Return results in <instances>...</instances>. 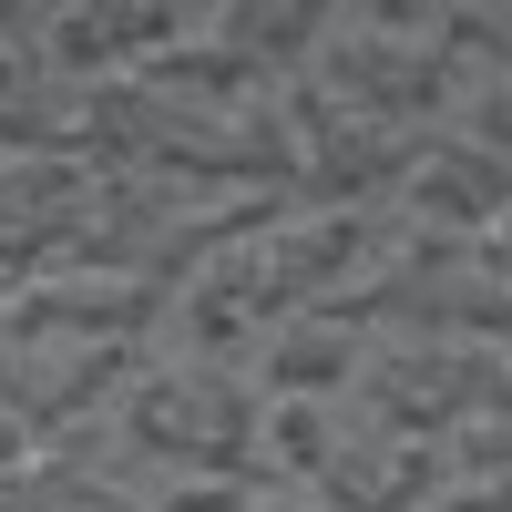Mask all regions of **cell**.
<instances>
[{"label":"cell","instance_id":"ac0fdd59","mask_svg":"<svg viewBox=\"0 0 512 512\" xmlns=\"http://www.w3.org/2000/svg\"><path fill=\"white\" fill-rule=\"evenodd\" d=\"M0 318H11V287H0Z\"/></svg>","mask_w":512,"mask_h":512},{"label":"cell","instance_id":"6da1fadb","mask_svg":"<svg viewBox=\"0 0 512 512\" xmlns=\"http://www.w3.org/2000/svg\"><path fill=\"white\" fill-rule=\"evenodd\" d=\"M113 451L154 472L164 492H277L267 482V390L236 359H195V349H154L134 369V390L103 410Z\"/></svg>","mask_w":512,"mask_h":512},{"label":"cell","instance_id":"8fae6325","mask_svg":"<svg viewBox=\"0 0 512 512\" xmlns=\"http://www.w3.org/2000/svg\"><path fill=\"white\" fill-rule=\"evenodd\" d=\"M390 216L431 226V236H472V246H492L502 216H512V164H492V154H472V144H451V134H420L410 185H400Z\"/></svg>","mask_w":512,"mask_h":512},{"label":"cell","instance_id":"4fadbf2b","mask_svg":"<svg viewBox=\"0 0 512 512\" xmlns=\"http://www.w3.org/2000/svg\"><path fill=\"white\" fill-rule=\"evenodd\" d=\"M431 134H451V144H472V154L512 164V82H502V72H461Z\"/></svg>","mask_w":512,"mask_h":512},{"label":"cell","instance_id":"30bf717a","mask_svg":"<svg viewBox=\"0 0 512 512\" xmlns=\"http://www.w3.org/2000/svg\"><path fill=\"white\" fill-rule=\"evenodd\" d=\"M328 31H338V0H205V41L277 103L308 82V62L328 52Z\"/></svg>","mask_w":512,"mask_h":512},{"label":"cell","instance_id":"8992f818","mask_svg":"<svg viewBox=\"0 0 512 512\" xmlns=\"http://www.w3.org/2000/svg\"><path fill=\"white\" fill-rule=\"evenodd\" d=\"M154 349H113V338H82V328H31V318H0V410L21 420L31 441H62V431H93V420L134 390V369Z\"/></svg>","mask_w":512,"mask_h":512},{"label":"cell","instance_id":"9c48e42d","mask_svg":"<svg viewBox=\"0 0 512 512\" xmlns=\"http://www.w3.org/2000/svg\"><path fill=\"white\" fill-rule=\"evenodd\" d=\"M52 0H0V154H72V123H82V82H62L52 41Z\"/></svg>","mask_w":512,"mask_h":512},{"label":"cell","instance_id":"9a60e30c","mask_svg":"<svg viewBox=\"0 0 512 512\" xmlns=\"http://www.w3.org/2000/svg\"><path fill=\"white\" fill-rule=\"evenodd\" d=\"M31 451H41V441L21 431V420H11V410H0V472H21V461H31Z\"/></svg>","mask_w":512,"mask_h":512},{"label":"cell","instance_id":"7c38bea8","mask_svg":"<svg viewBox=\"0 0 512 512\" xmlns=\"http://www.w3.org/2000/svg\"><path fill=\"white\" fill-rule=\"evenodd\" d=\"M359 359H369V338L338 318V308H308V318H277V328L246 349V379H256L267 400H349Z\"/></svg>","mask_w":512,"mask_h":512},{"label":"cell","instance_id":"e0dca14e","mask_svg":"<svg viewBox=\"0 0 512 512\" xmlns=\"http://www.w3.org/2000/svg\"><path fill=\"white\" fill-rule=\"evenodd\" d=\"M492 267H502V287H512V216H502V236H492Z\"/></svg>","mask_w":512,"mask_h":512},{"label":"cell","instance_id":"3957f363","mask_svg":"<svg viewBox=\"0 0 512 512\" xmlns=\"http://www.w3.org/2000/svg\"><path fill=\"white\" fill-rule=\"evenodd\" d=\"M287 195H205V185H154V175H103V205L82 226L72 277H123V287H164L185 297L226 267V256L277 216Z\"/></svg>","mask_w":512,"mask_h":512},{"label":"cell","instance_id":"52a82bcc","mask_svg":"<svg viewBox=\"0 0 512 512\" xmlns=\"http://www.w3.org/2000/svg\"><path fill=\"white\" fill-rule=\"evenodd\" d=\"M492 369H502V338H482V349H451V338H369L349 400L369 420H390V431H410V441H461L472 420H492Z\"/></svg>","mask_w":512,"mask_h":512},{"label":"cell","instance_id":"5b68a950","mask_svg":"<svg viewBox=\"0 0 512 512\" xmlns=\"http://www.w3.org/2000/svg\"><path fill=\"white\" fill-rule=\"evenodd\" d=\"M338 318L359 338H451V349H482V338H512V287L492 267V246L431 236V226L400 216L390 256L338 297Z\"/></svg>","mask_w":512,"mask_h":512},{"label":"cell","instance_id":"277c9868","mask_svg":"<svg viewBox=\"0 0 512 512\" xmlns=\"http://www.w3.org/2000/svg\"><path fill=\"white\" fill-rule=\"evenodd\" d=\"M451 82L461 62L441 52V0H338V31L308 62L297 103L338 123H379V134H431Z\"/></svg>","mask_w":512,"mask_h":512},{"label":"cell","instance_id":"7a4b0ae2","mask_svg":"<svg viewBox=\"0 0 512 512\" xmlns=\"http://www.w3.org/2000/svg\"><path fill=\"white\" fill-rule=\"evenodd\" d=\"M267 482L308 512H441L451 461L359 400H267Z\"/></svg>","mask_w":512,"mask_h":512},{"label":"cell","instance_id":"ba28073f","mask_svg":"<svg viewBox=\"0 0 512 512\" xmlns=\"http://www.w3.org/2000/svg\"><path fill=\"white\" fill-rule=\"evenodd\" d=\"M103 205V164L82 154H0V287L62 277L82 256V226Z\"/></svg>","mask_w":512,"mask_h":512},{"label":"cell","instance_id":"5bb4252c","mask_svg":"<svg viewBox=\"0 0 512 512\" xmlns=\"http://www.w3.org/2000/svg\"><path fill=\"white\" fill-rule=\"evenodd\" d=\"M441 52L461 72H502L512 82V0H441Z\"/></svg>","mask_w":512,"mask_h":512},{"label":"cell","instance_id":"2e32d148","mask_svg":"<svg viewBox=\"0 0 512 512\" xmlns=\"http://www.w3.org/2000/svg\"><path fill=\"white\" fill-rule=\"evenodd\" d=\"M226 512H308V502H287V492H246V502H226Z\"/></svg>","mask_w":512,"mask_h":512}]
</instances>
